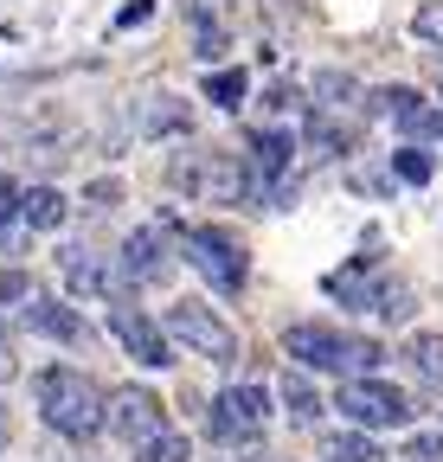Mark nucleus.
Wrapping results in <instances>:
<instances>
[{
	"label": "nucleus",
	"mask_w": 443,
	"mask_h": 462,
	"mask_svg": "<svg viewBox=\"0 0 443 462\" xmlns=\"http://www.w3.org/2000/svg\"><path fill=\"white\" fill-rule=\"evenodd\" d=\"M32 398H39V418L59 437H71V443H90L103 430V392L78 366H45L32 379Z\"/></svg>",
	"instance_id": "1"
},
{
	"label": "nucleus",
	"mask_w": 443,
	"mask_h": 462,
	"mask_svg": "<svg viewBox=\"0 0 443 462\" xmlns=\"http://www.w3.org/2000/svg\"><path fill=\"white\" fill-rule=\"evenodd\" d=\"M283 354H290L296 366H309V373H366V366L385 360L379 340L341 334V328H328V321H296V328H283Z\"/></svg>",
	"instance_id": "2"
},
{
	"label": "nucleus",
	"mask_w": 443,
	"mask_h": 462,
	"mask_svg": "<svg viewBox=\"0 0 443 462\" xmlns=\"http://www.w3.org/2000/svg\"><path fill=\"white\" fill-rule=\"evenodd\" d=\"M328 296H335L341 309H366V315H379V321H405V315H411V289H405L399 276H385L373 257L335 270V276H328Z\"/></svg>",
	"instance_id": "3"
},
{
	"label": "nucleus",
	"mask_w": 443,
	"mask_h": 462,
	"mask_svg": "<svg viewBox=\"0 0 443 462\" xmlns=\"http://www.w3.org/2000/svg\"><path fill=\"white\" fill-rule=\"evenodd\" d=\"M168 187L187 199H238L245 193V154L232 148H193L168 161Z\"/></svg>",
	"instance_id": "4"
},
{
	"label": "nucleus",
	"mask_w": 443,
	"mask_h": 462,
	"mask_svg": "<svg viewBox=\"0 0 443 462\" xmlns=\"http://www.w3.org/2000/svg\"><path fill=\"white\" fill-rule=\"evenodd\" d=\"M180 257L218 289V296H238L245 289V276H251V263H245V245L232 238L226 225H187L180 231Z\"/></svg>",
	"instance_id": "5"
},
{
	"label": "nucleus",
	"mask_w": 443,
	"mask_h": 462,
	"mask_svg": "<svg viewBox=\"0 0 443 462\" xmlns=\"http://www.w3.org/2000/svg\"><path fill=\"white\" fill-rule=\"evenodd\" d=\"M161 334H168V340H187V354H199V360H218V366L238 360V334L218 321V309H206V302H193V296L168 309Z\"/></svg>",
	"instance_id": "6"
},
{
	"label": "nucleus",
	"mask_w": 443,
	"mask_h": 462,
	"mask_svg": "<svg viewBox=\"0 0 443 462\" xmlns=\"http://www.w3.org/2000/svg\"><path fill=\"white\" fill-rule=\"evenodd\" d=\"M335 411L360 430H385V424H405L411 418V398L392 379H341L335 392Z\"/></svg>",
	"instance_id": "7"
},
{
	"label": "nucleus",
	"mask_w": 443,
	"mask_h": 462,
	"mask_svg": "<svg viewBox=\"0 0 443 462\" xmlns=\"http://www.w3.org/2000/svg\"><path fill=\"white\" fill-rule=\"evenodd\" d=\"M103 430L116 443H129V449H142V443H154L161 430H168V404H161L154 392H142V385H123V392L103 398Z\"/></svg>",
	"instance_id": "8"
},
{
	"label": "nucleus",
	"mask_w": 443,
	"mask_h": 462,
	"mask_svg": "<svg viewBox=\"0 0 443 462\" xmlns=\"http://www.w3.org/2000/svg\"><path fill=\"white\" fill-rule=\"evenodd\" d=\"M263 424H270V398L257 385H232L212 398V437L226 449H251L263 437Z\"/></svg>",
	"instance_id": "9"
},
{
	"label": "nucleus",
	"mask_w": 443,
	"mask_h": 462,
	"mask_svg": "<svg viewBox=\"0 0 443 462\" xmlns=\"http://www.w3.org/2000/svg\"><path fill=\"white\" fill-rule=\"evenodd\" d=\"M366 109L392 116V123H399L411 142H443V103H424V97H418V90H405V84L373 90V103H366Z\"/></svg>",
	"instance_id": "10"
},
{
	"label": "nucleus",
	"mask_w": 443,
	"mask_h": 462,
	"mask_svg": "<svg viewBox=\"0 0 443 462\" xmlns=\"http://www.w3.org/2000/svg\"><path fill=\"white\" fill-rule=\"evenodd\" d=\"M109 334H116V340L129 346V354H135L142 366H154V373H161V366H174V340L161 334V328H154L135 302H116V309H109Z\"/></svg>",
	"instance_id": "11"
},
{
	"label": "nucleus",
	"mask_w": 443,
	"mask_h": 462,
	"mask_svg": "<svg viewBox=\"0 0 443 462\" xmlns=\"http://www.w3.org/2000/svg\"><path fill=\"white\" fill-rule=\"evenodd\" d=\"M123 276L142 289V282H168L174 276V257H168V231L161 225H142L135 238L123 245Z\"/></svg>",
	"instance_id": "12"
},
{
	"label": "nucleus",
	"mask_w": 443,
	"mask_h": 462,
	"mask_svg": "<svg viewBox=\"0 0 443 462\" xmlns=\"http://www.w3.org/2000/svg\"><path fill=\"white\" fill-rule=\"evenodd\" d=\"M26 328L45 340H65V346H90V321L65 302H26Z\"/></svg>",
	"instance_id": "13"
},
{
	"label": "nucleus",
	"mask_w": 443,
	"mask_h": 462,
	"mask_svg": "<svg viewBox=\"0 0 443 462\" xmlns=\"http://www.w3.org/2000/svg\"><path fill=\"white\" fill-rule=\"evenodd\" d=\"M399 360H405V373H411L418 385L443 392V334H405Z\"/></svg>",
	"instance_id": "14"
},
{
	"label": "nucleus",
	"mask_w": 443,
	"mask_h": 462,
	"mask_svg": "<svg viewBox=\"0 0 443 462\" xmlns=\"http://www.w3.org/2000/svg\"><path fill=\"white\" fill-rule=\"evenodd\" d=\"M20 218H26V231H59L71 218V199L59 187H26L20 193Z\"/></svg>",
	"instance_id": "15"
},
{
	"label": "nucleus",
	"mask_w": 443,
	"mask_h": 462,
	"mask_svg": "<svg viewBox=\"0 0 443 462\" xmlns=\"http://www.w3.org/2000/svg\"><path fill=\"white\" fill-rule=\"evenodd\" d=\"M65 282L78 289V296H109V270H103V257H90V251H65Z\"/></svg>",
	"instance_id": "16"
},
{
	"label": "nucleus",
	"mask_w": 443,
	"mask_h": 462,
	"mask_svg": "<svg viewBox=\"0 0 443 462\" xmlns=\"http://www.w3.org/2000/svg\"><path fill=\"white\" fill-rule=\"evenodd\" d=\"M328 462H385V449L366 430H341V437H328Z\"/></svg>",
	"instance_id": "17"
},
{
	"label": "nucleus",
	"mask_w": 443,
	"mask_h": 462,
	"mask_svg": "<svg viewBox=\"0 0 443 462\" xmlns=\"http://www.w3.org/2000/svg\"><path fill=\"white\" fill-rule=\"evenodd\" d=\"M283 404H290V418H296V424H315V418H321V398H315L309 379H296V373L283 379Z\"/></svg>",
	"instance_id": "18"
},
{
	"label": "nucleus",
	"mask_w": 443,
	"mask_h": 462,
	"mask_svg": "<svg viewBox=\"0 0 443 462\" xmlns=\"http://www.w3.org/2000/svg\"><path fill=\"white\" fill-rule=\"evenodd\" d=\"M245 90H251V78H245V71H212V78H206V97H212V103H226V109H238V103H245Z\"/></svg>",
	"instance_id": "19"
},
{
	"label": "nucleus",
	"mask_w": 443,
	"mask_h": 462,
	"mask_svg": "<svg viewBox=\"0 0 443 462\" xmlns=\"http://www.w3.org/2000/svg\"><path fill=\"white\" fill-rule=\"evenodd\" d=\"M135 462H193V449H187V437L161 430L154 443H142V449H135Z\"/></svg>",
	"instance_id": "20"
},
{
	"label": "nucleus",
	"mask_w": 443,
	"mask_h": 462,
	"mask_svg": "<svg viewBox=\"0 0 443 462\" xmlns=\"http://www.w3.org/2000/svg\"><path fill=\"white\" fill-rule=\"evenodd\" d=\"M392 173H399L405 187H424V180H430V154H424V148H399V154H392Z\"/></svg>",
	"instance_id": "21"
},
{
	"label": "nucleus",
	"mask_w": 443,
	"mask_h": 462,
	"mask_svg": "<svg viewBox=\"0 0 443 462\" xmlns=\"http://www.w3.org/2000/svg\"><path fill=\"white\" fill-rule=\"evenodd\" d=\"M411 32H418L424 45H437V51H443V0H424V7L411 14Z\"/></svg>",
	"instance_id": "22"
},
{
	"label": "nucleus",
	"mask_w": 443,
	"mask_h": 462,
	"mask_svg": "<svg viewBox=\"0 0 443 462\" xmlns=\"http://www.w3.org/2000/svg\"><path fill=\"white\" fill-rule=\"evenodd\" d=\"M315 97H321V109H341V103L354 97V78H341V71H321V78H315Z\"/></svg>",
	"instance_id": "23"
},
{
	"label": "nucleus",
	"mask_w": 443,
	"mask_h": 462,
	"mask_svg": "<svg viewBox=\"0 0 443 462\" xmlns=\"http://www.w3.org/2000/svg\"><path fill=\"white\" fill-rule=\"evenodd\" d=\"M405 462H443V430H418V437H405Z\"/></svg>",
	"instance_id": "24"
},
{
	"label": "nucleus",
	"mask_w": 443,
	"mask_h": 462,
	"mask_svg": "<svg viewBox=\"0 0 443 462\" xmlns=\"http://www.w3.org/2000/svg\"><path fill=\"white\" fill-rule=\"evenodd\" d=\"M116 199H123V180H90V187H84V206H90V212H109Z\"/></svg>",
	"instance_id": "25"
},
{
	"label": "nucleus",
	"mask_w": 443,
	"mask_h": 462,
	"mask_svg": "<svg viewBox=\"0 0 443 462\" xmlns=\"http://www.w3.org/2000/svg\"><path fill=\"white\" fill-rule=\"evenodd\" d=\"M0 302H32V276L26 270H0Z\"/></svg>",
	"instance_id": "26"
},
{
	"label": "nucleus",
	"mask_w": 443,
	"mask_h": 462,
	"mask_svg": "<svg viewBox=\"0 0 443 462\" xmlns=\"http://www.w3.org/2000/svg\"><path fill=\"white\" fill-rule=\"evenodd\" d=\"M20 180H0V225H7V218H20Z\"/></svg>",
	"instance_id": "27"
},
{
	"label": "nucleus",
	"mask_w": 443,
	"mask_h": 462,
	"mask_svg": "<svg viewBox=\"0 0 443 462\" xmlns=\"http://www.w3.org/2000/svg\"><path fill=\"white\" fill-rule=\"evenodd\" d=\"M290 103H296V90H290V84H276V90L263 97V109H290Z\"/></svg>",
	"instance_id": "28"
},
{
	"label": "nucleus",
	"mask_w": 443,
	"mask_h": 462,
	"mask_svg": "<svg viewBox=\"0 0 443 462\" xmlns=\"http://www.w3.org/2000/svg\"><path fill=\"white\" fill-rule=\"evenodd\" d=\"M7 437H14V418H7V404H0V449H7Z\"/></svg>",
	"instance_id": "29"
},
{
	"label": "nucleus",
	"mask_w": 443,
	"mask_h": 462,
	"mask_svg": "<svg viewBox=\"0 0 443 462\" xmlns=\"http://www.w3.org/2000/svg\"><path fill=\"white\" fill-rule=\"evenodd\" d=\"M430 84H437V97H443V58H430Z\"/></svg>",
	"instance_id": "30"
},
{
	"label": "nucleus",
	"mask_w": 443,
	"mask_h": 462,
	"mask_svg": "<svg viewBox=\"0 0 443 462\" xmlns=\"http://www.w3.org/2000/svg\"><path fill=\"white\" fill-rule=\"evenodd\" d=\"M7 373H14V366H7V360H0V379H7Z\"/></svg>",
	"instance_id": "31"
}]
</instances>
